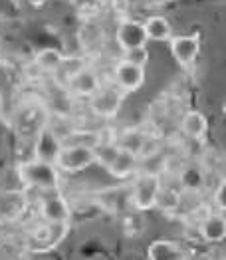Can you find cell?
Listing matches in <instances>:
<instances>
[{"mask_svg":"<svg viewBox=\"0 0 226 260\" xmlns=\"http://www.w3.org/2000/svg\"><path fill=\"white\" fill-rule=\"evenodd\" d=\"M107 171H109V175L117 177V179H127L131 175H137V171H139V157L135 153L119 149L115 161L107 167Z\"/></svg>","mask_w":226,"mask_h":260,"instance_id":"15","label":"cell"},{"mask_svg":"<svg viewBox=\"0 0 226 260\" xmlns=\"http://www.w3.org/2000/svg\"><path fill=\"white\" fill-rule=\"evenodd\" d=\"M66 86H68L69 91H71L73 95H78V98H91L103 84H101V80H99V76H97V72H95L93 68L84 66V68H80L76 74L69 76Z\"/></svg>","mask_w":226,"mask_h":260,"instance_id":"8","label":"cell"},{"mask_svg":"<svg viewBox=\"0 0 226 260\" xmlns=\"http://www.w3.org/2000/svg\"><path fill=\"white\" fill-rule=\"evenodd\" d=\"M179 179H181L182 189H186V191H199V189L203 187V183H204L203 171H201L199 167H195V165L184 167Z\"/></svg>","mask_w":226,"mask_h":260,"instance_id":"22","label":"cell"},{"mask_svg":"<svg viewBox=\"0 0 226 260\" xmlns=\"http://www.w3.org/2000/svg\"><path fill=\"white\" fill-rule=\"evenodd\" d=\"M123 91L117 89L115 86H101L90 100V109L93 115L101 117V119H111L117 115V111L121 109L123 104Z\"/></svg>","mask_w":226,"mask_h":260,"instance_id":"3","label":"cell"},{"mask_svg":"<svg viewBox=\"0 0 226 260\" xmlns=\"http://www.w3.org/2000/svg\"><path fill=\"white\" fill-rule=\"evenodd\" d=\"M199 233L203 237L204 242H222L226 237V220L220 213L216 215H208L206 218L201 220L199 224Z\"/></svg>","mask_w":226,"mask_h":260,"instance_id":"14","label":"cell"},{"mask_svg":"<svg viewBox=\"0 0 226 260\" xmlns=\"http://www.w3.org/2000/svg\"><path fill=\"white\" fill-rule=\"evenodd\" d=\"M161 177L151 173H137L135 181L129 187V199L137 211H151L157 205V195L161 189Z\"/></svg>","mask_w":226,"mask_h":260,"instance_id":"2","label":"cell"},{"mask_svg":"<svg viewBox=\"0 0 226 260\" xmlns=\"http://www.w3.org/2000/svg\"><path fill=\"white\" fill-rule=\"evenodd\" d=\"M64 60H66V56L56 48H42L34 56V64L42 74H56L60 70V66L64 64Z\"/></svg>","mask_w":226,"mask_h":260,"instance_id":"17","label":"cell"},{"mask_svg":"<svg viewBox=\"0 0 226 260\" xmlns=\"http://www.w3.org/2000/svg\"><path fill=\"white\" fill-rule=\"evenodd\" d=\"M181 131L195 141L204 139L206 131H208V119L204 117V113L197 111V109H189L181 119Z\"/></svg>","mask_w":226,"mask_h":260,"instance_id":"13","label":"cell"},{"mask_svg":"<svg viewBox=\"0 0 226 260\" xmlns=\"http://www.w3.org/2000/svg\"><path fill=\"white\" fill-rule=\"evenodd\" d=\"M145 6H161V4H165V2H171V0H141Z\"/></svg>","mask_w":226,"mask_h":260,"instance_id":"26","label":"cell"},{"mask_svg":"<svg viewBox=\"0 0 226 260\" xmlns=\"http://www.w3.org/2000/svg\"><path fill=\"white\" fill-rule=\"evenodd\" d=\"M62 145L64 147H88V149H95L105 135L101 131L95 129H69L68 133L60 135Z\"/></svg>","mask_w":226,"mask_h":260,"instance_id":"11","label":"cell"},{"mask_svg":"<svg viewBox=\"0 0 226 260\" xmlns=\"http://www.w3.org/2000/svg\"><path fill=\"white\" fill-rule=\"evenodd\" d=\"M18 177L26 187L38 189L42 193L60 191L62 187V175L54 163H46L38 159H30L18 165Z\"/></svg>","mask_w":226,"mask_h":260,"instance_id":"1","label":"cell"},{"mask_svg":"<svg viewBox=\"0 0 226 260\" xmlns=\"http://www.w3.org/2000/svg\"><path fill=\"white\" fill-rule=\"evenodd\" d=\"M48 0H28V4L30 6H34V8H40V6H44Z\"/></svg>","mask_w":226,"mask_h":260,"instance_id":"27","label":"cell"},{"mask_svg":"<svg viewBox=\"0 0 226 260\" xmlns=\"http://www.w3.org/2000/svg\"><path fill=\"white\" fill-rule=\"evenodd\" d=\"M119 145H117V141H109V139H103L95 149H93V155H95V165H101V167H109L113 161H115V157H117V153H119Z\"/></svg>","mask_w":226,"mask_h":260,"instance_id":"19","label":"cell"},{"mask_svg":"<svg viewBox=\"0 0 226 260\" xmlns=\"http://www.w3.org/2000/svg\"><path fill=\"white\" fill-rule=\"evenodd\" d=\"M115 40L119 44V48L123 52L133 50V48H143L145 44L149 42L145 36V28L143 22L139 20H121L117 24L115 30Z\"/></svg>","mask_w":226,"mask_h":260,"instance_id":"9","label":"cell"},{"mask_svg":"<svg viewBox=\"0 0 226 260\" xmlns=\"http://www.w3.org/2000/svg\"><path fill=\"white\" fill-rule=\"evenodd\" d=\"M214 205H216V209H220V211L226 209V183L224 181H220L218 187H216V191H214Z\"/></svg>","mask_w":226,"mask_h":260,"instance_id":"25","label":"cell"},{"mask_svg":"<svg viewBox=\"0 0 226 260\" xmlns=\"http://www.w3.org/2000/svg\"><path fill=\"white\" fill-rule=\"evenodd\" d=\"M149 260H189L186 250L175 240H155L147 250Z\"/></svg>","mask_w":226,"mask_h":260,"instance_id":"12","label":"cell"},{"mask_svg":"<svg viewBox=\"0 0 226 260\" xmlns=\"http://www.w3.org/2000/svg\"><path fill=\"white\" fill-rule=\"evenodd\" d=\"M169 46H171V54H173L175 62L181 68H191L195 64V60L199 58V52H201V36L199 34L173 36L169 40Z\"/></svg>","mask_w":226,"mask_h":260,"instance_id":"6","label":"cell"},{"mask_svg":"<svg viewBox=\"0 0 226 260\" xmlns=\"http://www.w3.org/2000/svg\"><path fill=\"white\" fill-rule=\"evenodd\" d=\"M91 165H95V155H93V149H88V147H64L62 145L58 159H56V167L64 173H80Z\"/></svg>","mask_w":226,"mask_h":260,"instance_id":"4","label":"cell"},{"mask_svg":"<svg viewBox=\"0 0 226 260\" xmlns=\"http://www.w3.org/2000/svg\"><path fill=\"white\" fill-rule=\"evenodd\" d=\"M60 149H62L60 133H56L52 127L40 129L38 139H36V147H34V159L46 161V163H54V165H56V159H58Z\"/></svg>","mask_w":226,"mask_h":260,"instance_id":"10","label":"cell"},{"mask_svg":"<svg viewBox=\"0 0 226 260\" xmlns=\"http://www.w3.org/2000/svg\"><path fill=\"white\" fill-rule=\"evenodd\" d=\"M179 203H181V195L177 193V191H173L171 187H165V185H161V189H159V195H157V205L159 209H163V211H175L177 207H179Z\"/></svg>","mask_w":226,"mask_h":260,"instance_id":"23","label":"cell"},{"mask_svg":"<svg viewBox=\"0 0 226 260\" xmlns=\"http://www.w3.org/2000/svg\"><path fill=\"white\" fill-rule=\"evenodd\" d=\"M48 226H50V233H48V239L44 240V244L38 248L40 252H44V250H52L54 246H58L69 231V222H54V224H50V222H48Z\"/></svg>","mask_w":226,"mask_h":260,"instance_id":"20","label":"cell"},{"mask_svg":"<svg viewBox=\"0 0 226 260\" xmlns=\"http://www.w3.org/2000/svg\"><path fill=\"white\" fill-rule=\"evenodd\" d=\"M143 28H145V36L147 40H155V42H169L173 38V28L169 20L165 16H149L147 20L143 22Z\"/></svg>","mask_w":226,"mask_h":260,"instance_id":"16","label":"cell"},{"mask_svg":"<svg viewBox=\"0 0 226 260\" xmlns=\"http://www.w3.org/2000/svg\"><path fill=\"white\" fill-rule=\"evenodd\" d=\"M129 189H123V187H111V189H103L97 193V201L101 203V207L105 211H117L119 209V203L123 199V193H127Z\"/></svg>","mask_w":226,"mask_h":260,"instance_id":"21","label":"cell"},{"mask_svg":"<svg viewBox=\"0 0 226 260\" xmlns=\"http://www.w3.org/2000/svg\"><path fill=\"white\" fill-rule=\"evenodd\" d=\"M40 217L44 222H69L71 218V209H69L68 201L60 195V191H52L44 193L40 201Z\"/></svg>","mask_w":226,"mask_h":260,"instance_id":"7","label":"cell"},{"mask_svg":"<svg viewBox=\"0 0 226 260\" xmlns=\"http://www.w3.org/2000/svg\"><path fill=\"white\" fill-rule=\"evenodd\" d=\"M147 141H149V135H147L145 131L127 129V131H123L121 137L117 139V145H119L121 149H125V151H131V153H135L137 157H141V153L145 149Z\"/></svg>","mask_w":226,"mask_h":260,"instance_id":"18","label":"cell"},{"mask_svg":"<svg viewBox=\"0 0 226 260\" xmlns=\"http://www.w3.org/2000/svg\"><path fill=\"white\" fill-rule=\"evenodd\" d=\"M123 60H127V62H131V64L143 66V68H145L147 62H149V50H147V46L127 50V52H123Z\"/></svg>","mask_w":226,"mask_h":260,"instance_id":"24","label":"cell"},{"mask_svg":"<svg viewBox=\"0 0 226 260\" xmlns=\"http://www.w3.org/2000/svg\"><path fill=\"white\" fill-rule=\"evenodd\" d=\"M113 82H115V87L121 89L123 93L137 91L145 84V68L131 64L121 58L113 68Z\"/></svg>","mask_w":226,"mask_h":260,"instance_id":"5","label":"cell"}]
</instances>
